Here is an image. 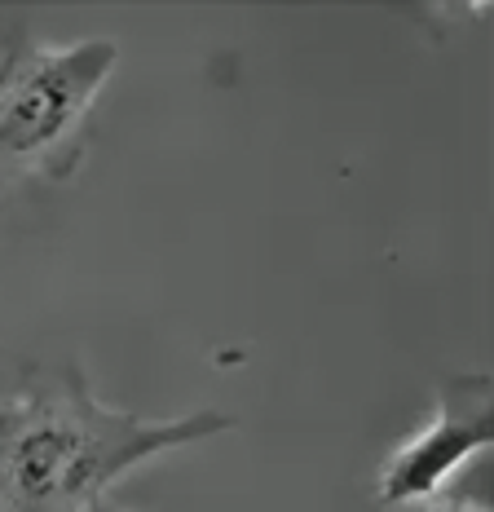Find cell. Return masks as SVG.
<instances>
[{
    "mask_svg": "<svg viewBox=\"0 0 494 512\" xmlns=\"http://www.w3.org/2000/svg\"><path fill=\"white\" fill-rule=\"evenodd\" d=\"M428 512H490V508L477 504V499H468V495H459V499H437Z\"/></svg>",
    "mask_w": 494,
    "mask_h": 512,
    "instance_id": "obj_4",
    "label": "cell"
},
{
    "mask_svg": "<svg viewBox=\"0 0 494 512\" xmlns=\"http://www.w3.org/2000/svg\"><path fill=\"white\" fill-rule=\"evenodd\" d=\"M230 429L221 411L146 420L106 407L80 367H62L0 402V512H89L133 468Z\"/></svg>",
    "mask_w": 494,
    "mask_h": 512,
    "instance_id": "obj_1",
    "label": "cell"
},
{
    "mask_svg": "<svg viewBox=\"0 0 494 512\" xmlns=\"http://www.w3.org/2000/svg\"><path fill=\"white\" fill-rule=\"evenodd\" d=\"M89 512H128V508H120V504H111V499H102L98 508H89Z\"/></svg>",
    "mask_w": 494,
    "mask_h": 512,
    "instance_id": "obj_5",
    "label": "cell"
},
{
    "mask_svg": "<svg viewBox=\"0 0 494 512\" xmlns=\"http://www.w3.org/2000/svg\"><path fill=\"white\" fill-rule=\"evenodd\" d=\"M490 376H450L437 389V411L420 433H411L380 468L375 504L406 508L442 495V486L494 437Z\"/></svg>",
    "mask_w": 494,
    "mask_h": 512,
    "instance_id": "obj_3",
    "label": "cell"
},
{
    "mask_svg": "<svg viewBox=\"0 0 494 512\" xmlns=\"http://www.w3.org/2000/svg\"><path fill=\"white\" fill-rule=\"evenodd\" d=\"M115 67L120 45L106 36L71 45L18 36L0 49V190L67 181L80 168Z\"/></svg>",
    "mask_w": 494,
    "mask_h": 512,
    "instance_id": "obj_2",
    "label": "cell"
}]
</instances>
